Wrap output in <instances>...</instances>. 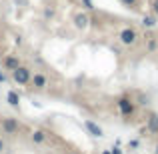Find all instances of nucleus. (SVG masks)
Returning a JSON list of instances; mask_svg holds the SVG:
<instances>
[{
  "label": "nucleus",
  "instance_id": "f257e3e1",
  "mask_svg": "<svg viewBox=\"0 0 158 154\" xmlns=\"http://www.w3.org/2000/svg\"><path fill=\"white\" fill-rule=\"evenodd\" d=\"M30 78H32V70L28 68V66H22V64H20L18 68L12 72V80H14L18 86H26V84H30Z\"/></svg>",
  "mask_w": 158,
  "mask_h": 154
},
{
  "label": "nucleus",
  "instance_id": "f03ea898",
  "mask_svg": "<svg viewBox=\"0 0 158 154\" xmlns=\"http://www.w3.org/2000/svg\"><path fill=\"white\" fill-rule=\"evenodd\" d=\"M0 126H2L4 134H10V136H14V134L20 132V122L16 118H12V116H4L2 122H0Z\"/></svg>",
  "mask_w": 158,
  "mask_h": 154
},
{
  "label": "nucleus",
  "instance_id": "7ed1b4c3",
  "mask_svg": "<svg viewBox=\"0 0 158 154\" xmlns=\"http://www.w3.org/2000/svg\"><path fill=\"white\" fill-rule=\"evenodd\" d=\"M116 106H118V110H120V114H122V116H132V114L136 112V104L132 102L128 96H122V98H118Z\"/></svg>",
  "mask_w": 158,
  "mask_h": 154
},
{
  "label": "nucleus",
  "instance_id": "20e7f679",
  "mask_svg": "<svg viewBox=\"0 0 158 154\" xmlns=\"http://www.w3.org/2000/svg\"><path fill=\"white\" fill-rule=\"evenodd\" d=\"M118 38L124 46H132V44H136V40H138V32H136L134 28H122Z\"/></svg>",
  "mask_w": 158,
  "mask_h": 154
},
{
  "label": "nucleus",
  "instance_id": "39448f33",
  "mask_svg": "<svg viewBox=\"0 0 158 154\" xmlns=\"http://www.w3.org/2000/svg\"><path fill=\"white\" fill-rule=\"evenodd\" d=\"M18 66H20V58H18V54H6V56L2 58V68H4V70H8V72H14Z\"/></svg>",
  "mask_w": 158,
  "mask_h": 154
},
{
  "label": "nucleus",
  "instance_id": "423d86ee",
  "mask_svg": "<svg viewBox=\"0 0 158 154\" xmlns=\"http://www.w3.org/2000/svg\"><path fill=\"white\" fill-rule=\"evenodd\" d=\"M30 84L34 86L36 90H44L48 86V78H46V74H42V72H34L32 74V78H30Z\"/></svg>",
  "mask_w": 158,
  "mask_h": 154
},
{
  "label": "nucleus",
  "instance_id": "0eeeda50",
  "mask_svg": "<svg viewBox=\"0 0 158 154\" xmlns=\"http://www.w3.org/2000/svg\"><path fill=\"white\" fill-rule=\"evenodd\" d=\"M84 128L88 130V134L96 136V138H102V136H104V130H102V126H100V124H96L94 120H90V118L84 120Z\"/></svg>",
  "mask_w": 158,
  "mask_h": 154
},
{
  "label": "nucleus",
  "instance_id": "6e6552de",
  "mask_svg": "<svg viewBox=\"0 0 158 154\" xmlns=\"http://www.w3.org/2000/svg\"><path fill=\"white\" fill-rule=\"evenodd\" d=\"M74 26L78 28V30H84V28H88V24H90V18H88V14L86 12H78V14H74Z\"/></svg>",
  "mask_w": 158,
  "mask_h": 154
},
{
  "label": "nucleus",
  "instance_id": "1a4fd4ad",
  "mask_svg": "<svg viewBox=\"0 0 158 154\" xmlns=\"http://www.w3.org/2000/svg\"><path fill=\"white\" fill-rule=\"evenodd\" d=\"M146 128L152 134H158V112H150L146 118Z\"/></svg>",
  "mask_w": 158,
  "mask_h": 154
},
{
  "label": "nucleus",
  "instance_id": "9d476101",
  "mask_svg": "<svg viewBox=\"0 0 158 154\" xmlns=\"http://www.w3.org/2000/svg\"><path fill=\"white\" fill-rule=\"evenodd\" d=\"M6 102H8V106L18 108V106H20V96H18V92H16V90H8V92H6Z\"/></svg>",
  "mask_w": 158,
  "mask_h": 154
},
{
  "label": "nucleus",
  "instance_id": "9b49d317",
  "mask_svg": "<svg viewBox=\"0 0 158 154\" xmlns=\"http://www.w3.org/2000/svg\"><path fill=\"white\" fill-rule=\"evenodd\" d=\"M30 140H32L34 144H42L44 140H46V132H44V130H40V128H36V130H32Z\"/></svg>",
  "mask_w": 158,
  "mask_h": 154
},
{
  "label": "nucleus",
  "instance_id": "f8f14e48",
  "mask_svg": "<svg viewBox=\"0 0 158 154\" xmlns=\"http://www.w3.org/2000/svg\"><path fill=\"white\" fill-rule=\"evenodd\" d=\"M156 24H158V20H156L154 14H148V16H144V18H142V26L144 28H154Z\"/></svg>",
  "mask_w": 158,
  "mask_h": 154
},
{
  "label": "nucleus",
  "instance_id": "ddd939ff",
  "mask_svg": "<svg viewBox=\"0 0 158 154\" xmlns=\"http://www.w3.org/2000/svg\"><path fill=\"white\" fill-rule=\"evenodd\" d=\"M82 8L84 10H94V0H82Z\"/></svg>",
  "mask_w": 158,
  "mask_h": 154
},
{
  "label": "nucleus",
  "instance_id": "4468645a",
  "mask_svg": "<svg viewBox=\"0 0 158 154\" xmlns=\"http://www.w3.org/2000/svg\"><path fill=\"white\" fill-rule=\"evenodd\" d=\"M120 2H122L124 6H128V8H136V4H138V0H120Z\"/></svg>",
  "mask_w": 158,
  "mask_h": 154
},
{
  "label": "nucleus",
  "instance_id": "2eb2a0df",
  "mask_svg": "<svg viewBox=\"0 0 158 154\" xmlns=\"http://www.w3.org/2000/svg\"><path fill=\"white\" fill-rule=\"evenodd\" d=\"M146 46H148V50H156V46H158V42H156V38H150V40H148V44H146Z\"/></svg>",
  "mask_w": 158,
  "mask_h": 154
},
{
  "label": "nucleus",
  "instance_id": "dca6fc26",
  "mask_svg": "<svg viewBox=\"0 0 158 154\" xmlns=\"http://www.w3.org/2000/svg\"><path fill=\"white\" fill-rule=\"evenodd\" d=\"M0 82H2V84H4V82H8V76H6V72H4L2 68H0Z\"/></svg>",
  "mask_w": 158,
  "mask_h": 154
},
{
  "label": "nucleus",
  "instance_id": "f3484780",
  "mask_svg": "<svg viewBox=\"0 0 158 154\" xmlns=\"http://www.w3.org/2000/svg\"><path fill=\"white\" fill-rule=\"evenodd\" d=\"M54 16V10L52 8H46V10H44V18H52Z\"/></svg>",
  "mask_w": 158,
  "mask_h": 154
},
{
  "label": "nucleus",
  "instance_id": "a211bd4d",
  "mask_svg": "<svg viewBox=\"0 0 158 154\" xmlns=\"http://www.w3.org/2000/svg\"><path fill=\"white\" fill-rule=\"evenodd\" d=\"M152 14L158 16V0H154V2H152Z\"/></svg>",
  "mask_w": 158,
  "mask_h": 154
},
{
  "label": "nucleus",
  "instance_id": "6ab92c4d",
  "mask_svg": "<svg viewBox=\"0 0 158 154\" xmlns=\"http://www.w3.org/2000/svg\"><path fill=\"white\" fill-rule=\"evenodd\" d=\"M110 154H122V150H120L118 146H114V148H112V150H110Z\"/></svg>",
  "mask_w": 158,
  "mask_h": 154
},
{
  "label": "nucleus",
  "instance_id": "aec40b11",
  "mask_svg": "<svg viewBox=\"0 0 158 154\" xmlns=\"http://www.w3.org/2000/svg\"><path fill=\"white\" fill-rule=\"evenodd\" d=\"M4 148H6V142H4V140H2V138H0V154H2V152H4Z\"/></svg>",
  "mask_w": 158,
  "mask_h": 154
},
{
  "label": "nucleus",
  "instance_id": "412c9836",
  "mask_svg": "<svg viewBox=\"0 0 158 154\" xmlns=\"http://www.w3.org/2000/svg\"><path fill=\"white\" fill-rule=\"evenodd\" d=\"M138 146V140H130V148H136Z\"/></svg>",
  "mask_w": 158,
  "mask_h": 154
},
{
  "label": "nucleus",
  "instance_id": "4be33fe9",
  "mask_svg": "<svg viewBox=\"0 0 158 154\" xmlns=\"http://www.w3.org/2000/svg\"><path fill=\"white\" fill-rule=\"evenodd\" d=\"M154 154H158V146H156V150H154Z\"/></svg>",
  "mask_w": 158,
  "mask_h": 154
},
{
  "label": "nucleus",
  "instance_id": "5701e85b",
  "mask_svg": "<svg viewBox=\"0 0 158 154\" xmlns=\"http://www.w3.org/2000/svg\"><path fill=\"white\" fill-rule=\"evenodd\" d=\"M70 154H74V152H70Z\"/></svg>",
  "mask_w": 158,
  "mask_h": 154
}]
</instances>
